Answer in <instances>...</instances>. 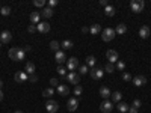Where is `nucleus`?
<instances>
[{"mask_svg": "<svg viewBox=\"0 0 151 113\" xmlns=\"http://www.w3.org/2000/svg\"><path fill=\"white\" fill-rule=\"evenodd\" d=\"M100 5H101V6H109L107 0H100Z\"/></svg>", "mask_w": 151, "mask_h": 113, "instance_id": "obj_45", "label": "nucleus"}, {"mask_svg": "<svg viewBox=\"0 0 151 113\" xmlns=\"http://www.w3.org/2000/svg\"><path fill=\"white\" fill-rule=\"evenodd\" d=\"M110 98H112V103H121V98H122V94H121L119 91H116V92H112Z\"/></svg>", "mask_w": 151, "mask_h": 113, "instance_id": "obj_20", "label": "nucleus"}, {"mask_svg": "<svg viewBox=\"0 0 151 113\" xmlns=\"http://www.w3.org/2000/svg\"><path fill=\"white\" fill-rule=\"evenodd\" d=\"M29 18H30V21L33 24H38V23H40V18H41V12H32Z\"/></svg>", "mask_w": 151, "mask_h": 113, "instance_id": "obj_22", "label": "nucleus"}, {"mask_svg": "<svg viewBox=\"0 0 151 113\" xmlns=\"http://www.w3.org/2000/svg\"><path fill=\"white\" fill-rule=\"evenodd\" d=\"M0 48H2V42H0Z\"/></svg>", "mask_w": 151, "mask_h": 113, "instance_id": "obj_51", "label": "nucleus"}, {"mask_svg": "<svg viewBox=\"0 0 151 113\" xmlns=\"http://www.w3.org/2000/svg\"><path fill=\"white\" fill-rule=\"evenodd\" d=\"M82 32H83V33H86V32H89V29H88V27H83V29H82Z\"/></svg>", "mask_w": 151, "mask_h": 113, "instance_id": "obj_48", "label": "nucleus"}, {"mask_svg": "<svg viewBox=\"0 0 151 113\" xmlns=\"http://www.w3.org/2000/svg\"><path fill=\"white\" fill-rule=\"evenodd\" d=\"M2 87H3V82H2V80H0V89H2Z\"/></svg>", "mask_w": 151, "mask_h": 113, "instance_id": "obj_49", "label": "nucleus"}, {"mask_svg": "<svg viewBox=\"0 0 151 113\" xmlns=\"http://www.w3.org/2000/svg\"><path fill=\"white\" fill-rule=\"evenodd\" d=\"M14 113H24V112H21V110H17V112H14Z\"/></svg>", "mask_w": 151, "mask_h": 113, "instance_id": "obj_50", "label": "nucleus"}, {"mask_svg": "<svg viewBox=\"0 0 151 113\" xmlns=\"http://www.w3.org/2000/svg\"><path fill=\"white\" fill-rule=\"evenodd\" d=\"M45 110L48 113H56L59 110V104L58 101H55V99H47V103H45Z\"/></svg>", "mask_w": 151, "mask_h": 113, "instance_id": "obj_4", "label": "nucleus"}, {"mask_svg": "<svg viewBox=\"0 0 151 113\" xmlns=\"http://www.w3.org/2000/svg\"><path fill=\"white\" fill-rule=\"evenodd\" d=\"M100 110H101L103 113H110L113 110V103L109 101V99H106V101H103L101 106H100Z\"/></svg>", "mask_w": 151, "mask_h": 113, "instance_id": "obj_12", "label": "nucleus"}, {"mask_svg": "<svg viewBox=\"0 0 151 113\" xmlns=\"http://www.w3.org/2000/svg\"><path fill=\"white\" fill-rule=\"evenodd\" d=\"M58 74L60 75V77L67 75V74H68V72H67V68H64V67H58Z\"/></svg>", "mask_w": 151, "mask_h": 113, "instance_id": "obj_35", "label": "nucleus"}, {"mask_svg": "<svg viewBox=\"0 0 151 113\" xmlns=\"http://www.w3.org/2000/svg\"><path fill=\"white\" fill-rule=\"evenodd\" d=\"M115 68H116L118 71H124V68H125V62H124V60H118Z\"/></svg>", "mask_w": 151, "mask_h": 113, "instance_id": "obj_34", "label": "nucleus"}, {"mask_svg": "<svg viewBox=\"0 0 151 113\" xmlns=\"http://www.w3.org/2000/svg\"><path fill=\"white\" fill-rule=\"evenodd\" d=\"M11 39H12V35L9 30H3L0 33V42L2 44H8V42H11Z\"/></svg>", "mask_w": 151, "mask_h": 113, "instance_id": "obj_15", "label": "nucleus"}, {"mask_svg": "<svg viewBox=\"0 0 151 113\" xmlns=\"http://www.w3.org/2000/svg\"><path fill=\"white\" fill-rule=\"evenodd\" d=\"M106 57L109 60V64H116L119 56H118V53L115 51V50H107V51H106Z\"/></svg>", "mask_w": 151, "mask_h": 113, "instance_id": "obj_8", "label": "nucleus"}, {"mask_svg": "<svg viewBox=\"0 0 151 113\" xmlns=\"http://www.w3.org/2000/svg\"><path fill=\"white\" fill-rule=\"evenodd\" d=\"M132 82H133V84L136 86V87H141V86H144V84H147V77L145 75H136V77H133L132 79Z\"/></svg>", "mask_w": 151, "mask_h": 113, "instance_id": "obj_9", "label": "nucleus"}, {"mask_svg": "<svg viewBox=\"0 0 151 113\" xmlns=\"http://www.w3.org/2000/svg\"><path fill=\"white\" fill-rule=\"evenodd\" d=\"M67 68L70 69V71H76L79 68V59L77 57H70V59H67Z\"/></svg>", "mask_w": 151, "mask_h": 113, "instance_id": "obj_7", "label": "nucleus"}, {"mask_svg": "<svg viewBox=\"0 0 151 113\" xmlns=\"http://www.w3.org/2000/svg\"><path fill=\"white\" fill-rule=\"evenodd\" d=\"M53 94H55V89H53V87H47V89H44V92H42V95H44L45 98L53 97Z\"/></svg>", "mask_w": 151, "mask_h": 113, "instance_id": "obj_27", "label": "nucleus"}, {"mask_svg": "<svg viewBox=\"0 0 151 113\" xmlns=\"http://www.w3.org/2000/svg\"><path fill=\"white\" fill-rule=\"evenodd\" d=\"M115 65H113V64H107L106 67H104V71L106 72H109V74H113V72H115Z\"/></svg>", "mask_w": 151, "mask_h": 113, "instance_id": "obj_29", "label": "nucleus"}, {"mask_svg": "<svg viewBox=\"0 0 151 113\" xmlns=\"http://www.w3.org/2000/svg\"><path fill=\"white\" fill-rule=\"evenodd\" d=\"M27 32L29 33H35L36 32V26H35V24H30V26L27 27Z\"/></svg>", "mask_w": 151, "mask_h": 113, "instance_id": "obj_41", "label": "nucleus"}, {"mask_svg": "<svg viewBox=\"0 0 151 113\" xmlns=\"http://www.w3.org/2000/svg\"><path fill=\"white\" fill-rule=\"evenodd\" d=\"M29 82H32V83H35V82H38V77L35 74H32V75H29Z\"/></svg>", "mask_w": 151, "mask_h": 113, "instance_id": "obj_43", "label": "nucleus"}, {"mask_svg": "<svg viewBox=\"0 0 151 113\" xmlns=\"http://www.w3.org/2000/svg\"><path fill=\"white\" fill-rule=\"evenodd\" d=\"M130 8H132L133 12L139 14V12H142L144 8H145V2H144V0H132V2H130Z\"/></svg>", "mask_w": 151, "mask_h": 113, "instance_id": "obj_3", "label": "nucleus"}, {"mask_svg": "<svg viewBox=\"0 0 151 113\" xmlns=\"http://www.w3.org/2000/svg\"><path fill=\"white\" fill-rule=\"evenodd\" d=\"M0 9H2V8H0Z\"/></svg>", "mask_w": 151, "mask_h": 113, "instance_id": "obj_52", "label": "nucleus"}, {"mask_svg": "<svg viewBox=\"0 0 151 113\" xmlns=\"http://www.w3.org/2000/svg\"><path fill=\"white\" fill-rule=\"evenodd\" d=\"M0 14H2L3 17H8V15L11 14V8H9V6H3L2 9H0Z\"/></svg>", "mask_w": 151, "mask_h": 113, "instance_id": "obj_31", "label": "nucleus"}, {"mask_svg": "<svg viewBox=\"0 0 151 113\" xmlns=\"http://www.w3.org/2000/svg\"><path fill=\"white\" fill-rule=\"evenodd\" d=\"M89 71H88V67L86 65H82V67H79V74H82V75H85V74H88Z\"/></svg>", "mask_w": 151, "mask_h": 113, "instance_id": "obj_37", "label": "nucleus"}, {"mask_svg": "<svg viewBox=\"0 0 151 113\" xmlns=\"http://www.w3.org/2000/svg\"><path fill=\"white\" fill-rule=\"evenodd\" d=\"M0 101H3V91L0 89Z\"/></svg>", "mask_w": 151, "mask_h": 113, "instance_id": "obj_47", "label": "nucleus"}, {"mask_svg": "<svg viewBox=\"0 0 151 113\" xmlns=\"http://www.w3.org/2000/svg\"><path fill=\"white\" fill-rule=\"evenodd\" d=\"M59 42L58 41H52V42H50V48H52L53 50V51H59Z\"/></svg>", "mask_w": 151, "mask_h": 113, "instance_id": "obj_33", "label": "nucleus"}, {"mask_svg": "<svg viewBox=\"0 0 151 113\" xmlns=\"http://www.w3.org/2000/svg\"><path fill=\"white\" fill-rule=\"evenodd\" d=\"M36 30L40 33H48L50 32V24L47 21H40L36 24Z\"/></svg>", "mask_w": 151, "mask_h": 113, "instance_id": "obj_10", "label": "nucleus"}, {"mask_svg": "<svg viewBox=\"0 0 151 113\" xmlns=\"http://www.w3.org/2000/svg\"><path fill=\"white\" fill-rule=\"evenodd\" d=\"M106 15L107 17H113V15H115V8H113V6H106Z\"/></svg>", "mask_w": 151, "mask_h": 113, "instance_id": "obj_28", "label": "nucleus"}, {"mask_svg": "<svg viewBox=\"0 0 151 113\" xmlns=\"http://www.w3.org/2000/svg\"><path fill=\"white\" fill-rule=\"evenodd\" d=\"M24 69H26V74H27V75H32V74H35V71H36V67H35V64H33V62H27V64H26V67H24Z\"/></svg>", "mask_w": 151, "mask_h": 113, "instance_id": "obj_18", "label": "nucleus"}, {"mask_svg": "<svg viewBox=\"0 0 151 113\" xmlns=\"http://www.w3.org/2000/svg\"><path fill=\"white\" fill-rule=\"evenodd\" d=\"M115 32H116L118 35H124L125 32H127V26H125L124 23H119L118 26H116V29H115Z\"/></svg>", "mask_w": 151, "mask_h": 113, "instance_id": "obj_24", "label": "nucleus"}, {"mask_svg": "<svg viewBox=\"0 0 151 113\" xmlns=\"http://www.w3.org/2000/svg\"><path fill=\"white\" fill-rule=\"evenodd\" d=\"M41 17H44V18L53 17V9H52V8H44V9L41 11Z\"/></svg>", "mask_w": 151, "mask_h": 113, "instance_id": "obj_21", "label": "nucleus"}, {"mask_svg": "<svg viewBox=\"0 0 151 113\" xmlns=\"http://www.w3.org/2000/svg\"><path fill=\"white\" fill-rule=\"evenodd\" d=\"M150 33H151V30H150L148 26H142V27L139 29V36L142 38V39H147V38L150 36Z\"/></svg>", "mask_w": 151, "mask_h": 113, "instance_id": "obj_17", "label": "nucleus"}, {"mask_svg": "<svg viewBox=\"0 0 151 113\" xmlns=\"http://www.w3.org/2000/svg\"><path fill=\"white\" fill-rule=\"evenodd\" d=\"M55 60L58 62V65H59V67H62V64H65V62H67V56H65V53H64V51H60V50H59V51H56V54H55Z\"/></svg>", "mask_w": 151, "mask_h": 113, "instance_id": "obj_13", "label": "nucleus"}, {"mask_svg": "<svg viewBox=\"0 0 151 113\" xmlns=\"http://www.w3.org/2000/svg\"><path fill=\"white\" fill-rule=\"evenodd\" d=\"M50 84H52V87H53V86H56V87H58V86H59V82H58V79L52 77V79H50Z\"/></svg>", "mask_w": 151, "mask_h": 113, "instance_id": "obj_39", "label": "nucleus"}, {"mask_svg": "<svg viewBox=\"0 0 151 113\" xmlns=\"http://www.w3.org/2000/svg\"><path fill=\"white\" fill-rule=\"evenodd\" d=\"M89 75H91V77H92L94 80H100V79H103L104 71H103L101 68H97V67H94V68H91Z\"/></svg>", "mask_w": 151, "mask_h": 113, "instance_id": "obj_6", "label": "nucleus"}, {"mask_svg": "<svg viewBox=\"0 0 151 113\" xmlns=\"http://www.w3.org/2000/svg\"><path fill=\"white\" fill-rule=\"evenodd\" d=\"M132 79H133V77H132L130 72H122V80H124V82H132Z\"/></svg>", "mask_w": 151, "mask_h": 113, "instance_id": "obj_36", "label": "nucleus"}, {"mask_svg": "<svg viewBox=\"0 0 151 113\" xmlns=\"http://www.w3.org/2000/svg\"><path fill=\"white\" fill-rule=\"evenodd\" d=\"M110 95H112V92H110V89L107 86H103V87H100V97H101L104 101L106 99H109L110 98Z\"/></svg>", "mask_w": 151, "mask_h": 113, "instance_id": "obj_16", "label": "nucleus"}, {"mask_svg": "<svg viewBox=\"0 0 151 113\" xmlns=\"http://www.w3.org/2000/svg\"><path fill=\"white\" fill-rule=\"evenodd\" d=\"M141 99H134V101H133V107H136V109H139L141 107Z\"/></svg>", "mask_w": 151, "mask_h": 113, "instance_id": "obj_42", "label": "nucleus"}, {"mask_svg": "<svg viewBox=\"0 0 151 113\" xmlns=\"http://www.w3.org/2000/svg\"><path fill=\"white\" fill-rule=\"evenodd\" d=\"M118 110L121 113H125V112H129V106L125 103H118Z\"/></svg>", "mask_w": 151, "mask_h": 113, "instance_id": "obj_30", "label": "nucleus"}, {"mask_svg": "<svg viewBox=\"0 0 151 113\" xmlns=\"http://www.w3.org/2000/svg\"><path fill=\"white\" fill-rule=\"evenodd\" d=\"M67 80L71 83V84H74V86H77L79 83H80V75L76 72V71H71V72H68L67 74Z\"/></svg>", "mask_w": 151, "mask_h": 113, "instance_id": "obj_5", "label": "nucleus"}, {"mask_svg": "<svg viewBox=\"0 0 151 113\" xmlns=\"http://www.w3.org/2000/svg\"><path fill=\"white\" fill-rule=\"evenodd\" d=\"M82 92H83V87H82L80 84L74 86V95H76V97H80V95H82Z\"/></svg>", "mask_w": 151, "mask_h": 113, "instance_id": "obj_32", "label": "nucleus"}, {"mask_svg": "<svg viewBox=\"0 0 151 113\" xmlns=\"http://www.w3.org/2000/svg\"><path fill=\"white\" fill-rule=\"evenodd\" d=\"M100 32H101V26H100V24H92V26L89 27V33L91 35H98Z\"/></svg>", "mask_w": 151, "mask_h": 113, "instance_id": "obj_25", "label": "nucleus"}, {"mask_svg": "<svg viewBox=\"0 0 151 113\" xmlns=\"http://www.w3.org/2000/svg\"><path fill=\"white\" fill-rule=\"evenodd\" d=\"M33 5H35L36 8H42V6L45 5V2H44V0H35V2H33Z\"/></svg>", "mask_w": 151, "mask_h": 113, "instance_id": "obj_38", "label": "nucleus"}, {"mask_svg": "<svg viewBox=\"0 0 151 113\" xmlns=\"http://www.w3.org/2000/svg\"><path fill=\"white\" fill-rule=\"evenodd\" d=\"M115 35H116V32L113 30L112 27H106V29L101 30V38H103V41H104V42L112 41L113 38H115Z\"/></svg>", "mask_w": 151, "mask_h": 113, "instance_id": "obj_2", "label": "nucleus"}, {"mask_svg": "<svg viewBox=\"0 0 151 113\" xmlns=\"http://www.w3.org/2000/svg\"><path fill=\"white\" fill-rule=\"evenodd\" d=\"M129 113H139V110H137L136 107H133V106H132V107H129Z\"/></svg>", "mask_w": 151, "mask_h": 113, "instance_id": "obj_44", "label": "nucleus"}, {"mask_svg": "<svg viewBox=\"0 0 151 113\" xmlns=\"http://www.w3.org/2000/svg\"><path fill=\"white\" fill-rule=\"evenodd\" d=\"M30 50H32V47H30V45H27V47H24V51H30Z\"/></svg>", "mask_w": 151, "mask_h": 113, "instance_id": "obj_46", "label": "nucleus"}, {"mask_svg": "<svg viewBox=\"0 0 151 113\" xmlns=\"http://www.w3.org/2000/svg\"><path fill=\"white\" fill-rule=\"evenodd\" d=\"M58 94L62 95V97H67V95L70 94L68 86H67V84H59V86H58Z\"/></svg>", "mask_w": 151, "mask_h": 113, "instance_id": "obj_19", "label": "nucleus"}, {"mask_svg": "<svg viewBox=\"0 0 151 113\" xmlns=\"http://www.w3.org/2000/svg\"><path fill=\"white\" fill-rule=\"evenodd\" d=\"M14 80H15V83H24V82L29 80V75H27L26 72L18 71V72H15V75H14Z\"/></svg>", "mask_w": 151, "mask_h": 113, "instance_id": "obj_11", "label": "nucleus"}, {"mask_svg": "<svg viewBox=\"0 0 151 113\" xmlns=\"http://www.w3.org/2000/svg\"><path fill=\"white\" fill-rule=\"evenodd\" d=\"M67 107H68L70 112H76L77 107H79V99L77 98H70L68 103H67Z\"/></svg>", "mask_w": 151, "mask_h": 113, "instance_id": "obj_14", "label": "nucleus"}, {"mask_svg": "<svg viewBox=\"0 0 151 113\" xmlns=\"http://www.w3.org/2000/svg\"><path fill=\"white\" fill-rule=\"evenodd\" d=\"M95 62H97V59H95L94 56H88V57H86V64H85V65H86L88 68H89V67H91V68H94V67H95Z\"/></svg>", "mask_w": 151, "mask_h": 113, "instance_id": "obj_26", "label": "nucleus"}, {"mask_svg": "<svg viewBox=\"0 0 151 113\" xmlns=\"http://www.w3.org/2000/svg\"><path fill=\"white\" fill-rule=\"evenodd\" d=\"M60 47L64 48V50H71L73 47H74V44H73V41H70V39H64L60 42Z\"/></svg>", "mask_w": 151, "mask_h": 113, "instance_id": "obj_23", "label": "nucleus"}, {"mask_svg": "<svg viewBox=\"0 0 151 113\" xmlns=\"http://www.w3.org/2000/svg\"><path fill=\"white\" fill-rule=\"evenodd\" d=\"M8 56H9V59H11V60H14V62H20V60H24V57H26V51H24V48H20V47H12V48H9Z\"/></svg>", "mask_w": 151, "mask_h": 113, "instance_id": "obj_1", "label": "nucleus"}, {"mask_svg": "<svg viewBox=\"0 0 151 113\" xmlns=\"http://www.w3.org/2000/svg\"><path fill=\"white\" fill-rule=\"evenodd\" d=\"M47 3H48V8H52V9H53V6H56L59 2H58V0H48Z\"/></svg>", "mask_w": 151, "mask_h": 113, "instance_id": "obj_40", "label": "nucleus"}]
</instances>
